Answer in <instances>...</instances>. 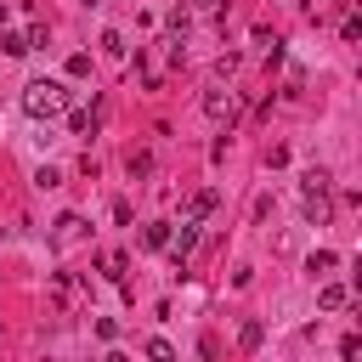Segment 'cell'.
Returning <instances> with one entry per match:
<instances>
[{
	"label": "cell",
	"mask_w": 362,
	"mask_h": 362,
	"mask_svg": "<svg viewBox=\"0 0 362 362\" xmlns=\"http://www.w3.org/2000/svg\"><path fill=\"white\" fill-rule=\"evenodd\" d=\"M62 96H68V90H62L57 79H34V85H23V113H28V119H57V113H62Z\"/></svg>",
	"instance_id": "cell-1"
},
{
	"label": "cell",
	"mask_w": 362,
	"mask_h": 362,
	"mask_svg": "<svg viewBox=\"0 0 362 362\" xmlns=\"http://www.w3.org/2000/svg\"><path fill=\"white\" fill-rule=\"evenodd\" d=\"M204 113H209V119H232V113H238V90H209V96H204Z\"/></svg>",
	"instance_id": "cell-2"
},
{
	"label": "cell",
	"mask_w": 362,
	"mask_h": 362,
	"mask_svg": "<svg viewBox=\"0 0 362 362\" xmlns=\"http://www.w3.org/2000/svg\"><path fill=\"white\" fill-rule=\"evenodd\" d=\"M79 238H85V221H79V215H62V221H57V232H51V243H57V249H74Z\"/></svg>",
	"instance_id": "cell-3"
},
{
	"label": "cell",
	"mask_w": 362,
	"mask_h": 362,
	"mask_svg": "<svg viewBox=\"0 0 362 362\" xmlns=\"http://www.w3.org/2000/svg\"><path fill=\"white\" fill-rule=\"evenodd\" d=\"M215 204H221V192H215V187H204V192H192V198H187V215L198 221V215H209Z\"/></svg>",
	"instance_id": "cell-4"
},
{
	"label": "cell",
	"mask_w": 362,
	"mask_h": 362,
	"mask_svg": "<svg viewBox=\"0 0 362 362\" xmlns=\"http://www.w3.org/2000/svg\"><path fill=\"white\" fill-rule=\"evenodd\" d=\"M141 243L147 249H170V221H147L141 226Z\"/></svg>",
	"instance_id": "cell-5"
},
{
	"label": "cell",
	"mask_w": 362,
	"mask_h": 362,
	"mask_svg": "<svg viewBox=\"0 0 362 362\" xmlns=\"http://www.w3.org/2000/svg\"><path fill=\"white\" fill-rule=\"evenodd\" d=\"M260 339H266V322H260V317H249V322L238 328V345H243V351H260Z\"/></svg>",
	"instance_id": "cell-6"
},
{
	"label": "cell",
	"mask_w": 362,
	"mask_h": 362,
	"mask_svg": "<svg viewBox=\"0 0 362 362\" xmlns=\"http://www.w3.org/2000/svg\"><path fill=\"white\" fill-rule=\"evenodd\" d=\"M192 243H198V226H192V221H187V226H181V232H175V238H170V249H175V266H181V260H187V249H192Z\"/></svg>",
	"instance_id": "cell-7"
},
{
	"label": "cell",
	"mask_w": 362,
	"mask_h": 362,
	"mask_svg": "<svg viewBox=\"0 0 362 362\" xmlns=\"http://www.w3.org/2000/svg\"><path fill=\"white\" fill-rule=\"evenodd\" d=\"M102 57H107V62H124V34H119V28L102 34Z\"/></svg>",
	"instance_id": "cell-8"
},
{
	"label": "cell",
	"mask_w": 362,
	"mask_h": 362,
	"mask_svg": "<svg viewBox=\"0 0 362 362\" xmlns=\"http://www.w3.org/2000/svg\"><path fill=\"white\" fill-rule=\"evenodd\" d=\"M300 187H305V198H322V192H328V170H305Z\"/></svg>",
	"instance_id": "cell-9"
},
{
	"label": "cell",
	"mask_w": 362,
	"mask_h": 362,
	"mask_svg": "<svg viewBox=\"0 0 362 362\" xmlns=\"http://www.w3.org/2000/svg\"><path fill=\"white\" fill-rule=\"evenodd\" d=\"M102 272H107L113 283H124V272H130V260H124V255L113 249V255H102Z\"/></svg>",
	"instance_id": "cell-10"
},
{
	"label": "cell",
	"mask_w": 362,
	"mask_h": 362,
	"mask_svg": "<svg viewBox=\"0 0 362 362\" xmlns=\"http://www.w3.org/2000/svg\"><path fill=\"white\" fill-rule=\"evenodd\" d=\"M317 300H322V311H339V305H345V300H351V294H345V288H339V283H328V288H322V294H317Z\"/></svg>",
	"instance_id": "cell-11"
},
{
	"label": "cell",
	"mask_w": 362,
	"mask_h": 362,
	"mask_svg": "<svg viewBox=\"0 0 362 362\" xmlns=\"http://www.w3.org/2000/svg\"><path fill=\"white\" fill-rule=\"evenodd\" d=\"M0 51H6V57H23V51H28V34H0Z\"/></svg>",
	"instance_id": "cell-12"
},
{
	"label": "cell",
	"mask_w": 362,
	"mask_h": 362,
	"mask_svg": "<svg viewBox=\"0 0 362 362\" xmlns=\"http://www.w3.org/2000/svg\"><path fill=\"white\" fill-rule=\"evenodd\" d=\"M305 266H311V272H334V266H339V255H334V249H317Z\"/></svg>",
	"instance_id": "cell-13"
},
{
	"label": "cell",
	"mask_w": 362,
	"mask_h": 362,
	"mask_svg": "<svg viewBox=\"0 0 362 362\" xmlns=\"http://www.w3.org/2000/svg\"><path fill=\"white\" fill-rule=\"evenodd\" d=\"M147 362H175V351H170V339H147Z\"/></svg>",
	"instance_id": "cell-14"
},
{
	"label": "cell",
	"mask_w": 362,
	"mask_h": 362,
	"mask_svg": "<svg viewBox=\"0 0 362 362\" xmlns=\"http://www.w3.org/2000/svg\"><path fill=\"white\" fill-rule=\"evenodd\" d=\"M124 170H130V181H136V175H147V170H153V158H147V153H130V158H124Z\"/></svg>",
	"instance_id": "cell-15"
},
{
	"label": "cell",
	"mask_w": 362,
	"mask_h": 362,
	"mask_svg": "<svg viewBox=\"0 0 362 362\" xmlns=\"http://www.w3.org/2000/svg\"><path fill=\"white\" fill-rule=\"evenodd\" d=\"M305 221L322 226V221H328V198H305Z\"/></svg>",
	"instance_id": "cell-16"
},
{
	"label": "cell",
	"mask_w": 362,
	"mask_h": 362,
	"mask_svg": "<svg viewBox=\"0 0 362 362\" xmlns=\"http://www.w3.org/2000/svg\"><path fill=\"white\" fill-rule=\"evenodd\" d=\"M356 351H362V339H356V334H345V339H339V356H345V362H356Z\"/></svg>",
	"instance_id": "cell-17"
},
{
	"label": "cell",
	"mask_w": 362,
	"mask_h": 362,
	"mask_svg": "<svg viewBox=\"0 0 362 362\" xmlns=\"http://www.w3.org/2000/svg\"><path fill=\"white\" fill-rule=\"evenodd\" d=\"M102 362H130V356H124V351H107V356H102Z\"/></svg>",
	"instance_id": "cell-18"
},
{
	"label": "cell",
	"mask_w": 362,
	"mask_h": 362,
	"mask_svg": "<svg viewBox=\"0 0 362 362\" xmlns=\"http://www.w3.org/2000/svg\"><path fill=\"white\" fill-rule=\"evenodd\" d=\"M198 6H204V11H221V0H198Z\"/></svg>",
	"instance_id": "cell-19"
},
{
	"label": "cell",
	"mask_w": 362,
	"mask_h": 362,
	"mask_svg": "<svg viewBox=\"0 0 362 362\" xmlns=\"http://www.w3.org/2000/svg\"><path fill=\"white\" fill-rule=\"evenodd\" d=\"M0 28H6V0H0Z\"/></svg>",
	"instance_id": "cell-20"
},
{
	"label": "cell",
	"mask_w": 362,
	"mask_h": 362,
	"mask_svg": "<svg viewBox=\"0 0 362 362\" xmlns=\"http://www.w3.org/2000/svg\"><path fill=\"white\" fill-rule=\"evenodd\" d=\"M0 339H6V334H0Z\"/></svg>",
	"instance_id": "cell-21"
}]
</instances>
